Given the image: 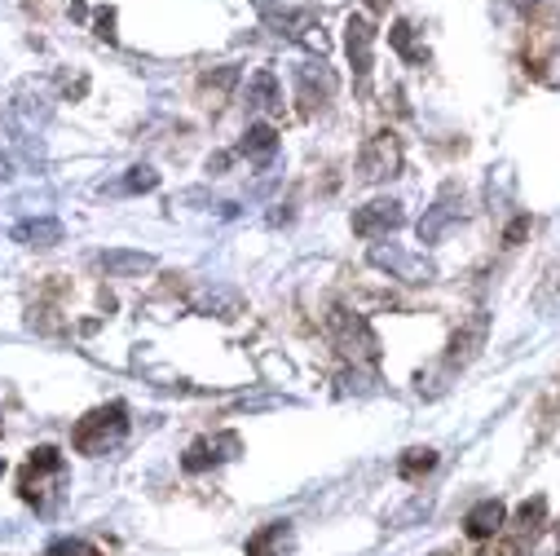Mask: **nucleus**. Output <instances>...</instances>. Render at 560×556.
I'll use <instances>...</instances> for the list:
<instances>
[{
  "instance_id": "nucleus-1",
  "label": "nucleus",
  "mask_w": 560,
  "mask_h": 556,
  "mask_svg": "<svg viewBox=\"0 0 560 556\" xmlns=\"http://www.w3.org/2000/svg\"><path fill=\"white\" fill-rule=\"evenodd\" d=\"M124 433H128V406L124 402H106V406L89 410L84 420L75 425L71 442H75L80 455H106V451H115L124 442Z\"/></svg>"
},
{
  "instance_id": "nucleus-2",
  "label": "nucleus",
  "mask_w": 560,
  "mask_h": 556,
  "mask_svg": "<svg viewBox=\"0 0 560 556\" xmlns=\"http://www.w3.org/2000/svg\"><path fill=\"white\" fill-rule=\"evenodd\" d=\"M62 482H67V460L58 455V447H36L19 477V495H23V503L49 508V499L62 490Z\"/></svg>"
},
{
  "instance_id": "nucleus-3",
  "label": "nucleus",
  "mask_w": 560,
  "mask_h": 556,
  "mask_svg": "<svg viewBox=\"0 0 560 556\" xmlns=\"http://www.w3.org/2000/svg\"><path fill=\"white\" fill-rule=\"evenodd\" d=\"M327 332H331V340L345 358H353V362H375L380 358V340H375V332L366 327L362 314L336 305V310H327Z\"/></svg>"
},
{
  "instance_id": "nucleus-4",
  "label": "nucleus",
  "mask_w": 560,
  "mask_h": 556,
  "mask_svg": "<svg viewBox=\"0 0 560 556\" xmlns=\"http://www.w3.org/2000/svg\"><path fill=\"white\" fill-rule=\"evenodd\" d=\"M397 169H401V142H397V132H375L371 142L362 147V155H358L362 182H388V177H397Z\"/></svg>"
},
{
  "instance_id": "nucleus-5",
  "label": "nucleus",
  "mask_w": 560,
  "mask_h": 556,
  "mask_svg": "<svg viewBox=\"0 0 560 556\" xmlns=\"http://www.w3.org/2000/svg\"><path fill=\"white\" fill-rule=\"evenodd\" d=\"M345 54H349V62H353V76H358V89H366V80H371V54H375V27H371V19L366 14H349V23H345Z\"/></svg>"
},
{
  "instance_id": "nucleus-6",
  "label": "nucleus",
  "mask_w": 560,
  "mask_h": 556,
  "mask_svg": "<svg viewBox=\"0 0 560 556\" xmlns=\"http://www.w3.org/2000/svg\"><path fill=\"white\" fill-rule=\"evenodd\" d=\"M401 221H406V217H401V204H393V199H375V204H366V208L353 212V234H362V239H380V234H393Z\"/></svg>"
},
{
  "instance_id": "nucleus-7",
  "label": "nucleus",
  "mask_w": 560,
  "mask_h": 556,
  "mask_svg": "<svg viewBox=\"0 0 560 556\" xmlns=\"http://www.w3.org/2000/svg\"><path fill=\"white\" fill-rule=\"evenodd\" d=\"M234 455H238V438H234V433H221V438H203V442H195V447L186 451L182 468H186V473H203V468L225 464V460H234Z\"/></svg>"
},
{
  "instance_id": "nucleus-8",
  "label": "nucleus",
  "mask_w": 560,
  "mask_h": 556,
  "mask_svg": "<svg viewBox=\"0 0 560 556\" xmlns=\"http://www.w3.org/2000/svg\"><path fill=\"white\" fill-rule=\"evenodd\" d=\"M292 552V525L288 521H269L247 538V556H288Z\"/></svg>"
},
{
  "instance_id": "nucleus-9",
  "label": "nucleus",
  "mask_w": 560,
  "mask_h": 556,
  "mask_svg": "<svg viewBox=\"0 0 560 556\" xmlns=\"http://www.w3.org/2000/svg\"><path fill=\"white\" fill-rule=\"evenodd\" d=\"M459 212H464V208H455V195L446 190V195H442L424 217H419V243H438V239L446 234V225H451Z\"/></svg>"
},
{
  "instance_id": "nucleus-10",
  "label": "nucleus",
  "mask_w": 560,
  "mask_h": 556,
  "mask_svg": "<svg viewBox=\"0 0 560 556\" xmlns=\"http://www.w3.org/2000/svg\"><path fill=\"white\" fill-rule=\"evenodd\" d=\"M102 269H106L110 278H142V274L155 269V260H151L147 252H124V247H115V252H102Z\"/></svg>"
},
{
  "instance_id": "nucleus-11",
  "label": "nucleus",
  "mask_w": 560,
  "mask_h": 556,
  "mask_svg": "<svg viewBox=\"0 0 560 556\" xmlns=\"http://www.w3.org/2000/svg\"><path fill=\"white\" fill-rule=\"evenodd\" d=\"M14 243H23V247H54V243H62V221H54V217L19 221L14 225Z\"/></svg>"
},
{
  "instance_id": "nucleus-12",
  "label": "nucleus",
  "mask_w": 560,
  "mask_h": 556,
  "mask_svg": "<svg viewBox=\"0 0 560 556\" xmlns=\"http://www.w3.org/2000/svg\"><path fill=\"white\" fill-rule=\"evenodd\" d=\"M503 517H508V512H503V503H499V499H481V503L468 512V521H464V525H468V534H472V538H490V534H499V530H503Z\"/></svg>"
},
{
  "instance_id": "nucleus-13",
  "label": "nucleus",
  "mask_w": 560,
  "mask_h": 556,
  "mask_svg": "<svg viewBox=\"0 0 560 556\" xmlns=\"http://www.w3.org/2000/svg\"><path fill=\"white\" fill-rule=\"evenodd\" d=\"M247 102H252V106H260V111L283 106V89H278L273 71H256V76L247 80Z\"/></svg>"
},
{
  "instance_id": "nucleus-14",
  "label": "nucleus",
  "mask_w": 560,
  "mask_h": 556,
  "mask_svg": "<svg viewBox=\"0 0 560 556\" xmlns=\"http://www.w3.org/2000/svg\"><path fill=\"white\" fill-rule=\"evenodd\" d=\"M243 155H252V160H269L273 151H278V132L269 128V124H252L247 132H243V147H238Z\"/></svg>"
},
{
  "instance_id": "nucleus-15",
  "label": "nucleus",
  "mask_w": 560,
  "mask_h": 556,
  "mask_svg": "<svg viewBox=\"0 0 560 556\" xmlns=\"http://www.w3.org/2000/svg\"><path fill=\"white\" fill-rule=\"evenodd\" d=\"M371 260L375 265H384V269H393V274H401V278H410V283H415V278H424L429 269H419V260L415 256H406V252H397V247H375L371 252Z\"/></svg>"
},
{
  "instance_id": "nucleus-16",
  "label": "nucleus",
  "mask_w": 560,
  "mask_h": 556,
  "mask_svg": "<svg viewBox=\"0 0 560 556\" xmlns=\"http://www.w3.org/2000/svg\"><path fill=\"white\" fill-rule=\"evenodd\" d=\"M388 40H393V49H397L406 62H424V58H429V49L419 45V36H415V27H410V23H393Z\"/></svg>"
},
{
  "instance_id": "nucleus-17",
  "label": "nucleus",
  "mask_w": 560,
  "mask_h": 556,
  "mask_svg": "<svg viewBox=\"0 0 560 556\" xmlns=\"http://www.w3.org/2000/svg\"><path fill=\"white\" fill-rule=\"evenodd\" d=\"M433 464H438V451L415 447V451H406V460L397 464V473H401V477H419V473H429Z\"/></svg>"
},
{
  "instance_id": "nucleus-18",
  "label": "nucleus",
  "mask_w": 560,
  "mask_h": 556,
  "mask_svg": "<svg viewBox=\"0 0 560 556\" xmlns=\"http://www.w3.org/2000/svg\"><path fill=\"white\" fill-rule=\"evenodd\" d=\"M155 186H160V173L142 164V169H128V177H124L115 190H124V195H137V190H155Z\"/></svg>"
},
{
  "instance_id": "nucleus-19",
  "label": "nucleus",
  "mask_w": 560,
  "mask_h": 556,
  "mask_svg": "<svg viewBox=\"0 0 560 556\" xmlns=\"http://www.w3.org/2000/svg\"><path fill=\"white\" fill-rule=\"evenodd\" d=\"M45 556H102V552L93 543H84V538H58V543H49Z\"/></svg>"
},
{
  "instance_id": "nucleus-20",
  "label": "nucleus",
  "mask_w": 560,
  "mask_h": 556,
  "mask_svg": "<svg viewBox=\"0 0 560 556\" xmlns=\"http://www.w3.org/2000/svg\"><path fill=\"white\" fill-rule=\"evenodd\" d=\"M234 80H238V71H234V67H221V71H217V80H212V76H203V89H208L212 97H225V89H230Z\"/></svg>"
},
{
  "instance_id": "nucleus-21",
  "label": "nucleus",
  "mask_w": 560,
  "mask_h": 556,
  "mask_svg": "<svg viewBox=\"0 0 560 556\" xmlns=\"http://www.w3.org/2000/svg\"><path fill=\"white\" fill-rule=\"evenodd\" d=\"M508 5H521V10H534V5H538V0H508Z\"/></svg>"
},
{
  "instance_id": "nucleus-22",
  "label": "nucleus",
  "mask_w": 560,
  "mask_h": 556,
  "mask_svg": "<svg viewBox=\"0 0 560 556\" xmlns=\"http://www.w3.org/2000/svg\"><path fill=\"white\" fill-rule=\"evenodd\" d=\"M10 177V160H0V182H5Z\"/></svg>"
},
{
  "instance_id": "nucleus-23",
  "label": "nucleus",
  "mask_w": 560,
  "mask_h": 556,
  "mask_svg": "<svg viewBox=\"0 0 560 556\" xmlns=\"http://www.w3.org/2000/svg\"><path fill=\"white\" fill-rule=\"evenodd\" d=\"M0 473H5V460H0Z\"/></svg>"
},
{
  "instance_id": "nucleus-24",
  "label": "nucleus",
  "mask_w": 560,
  "mask_h": 556,
  "mask_svg": "<svg viewBox=\"0 0 560 556\" xmlns=\"http://www.w3.org/2000/svg\"><path fill=\"white\" fill-rule=\"evenodd\" d=\"M0 429H5V420H0Z\"/></svg>"
}]
</instances>
